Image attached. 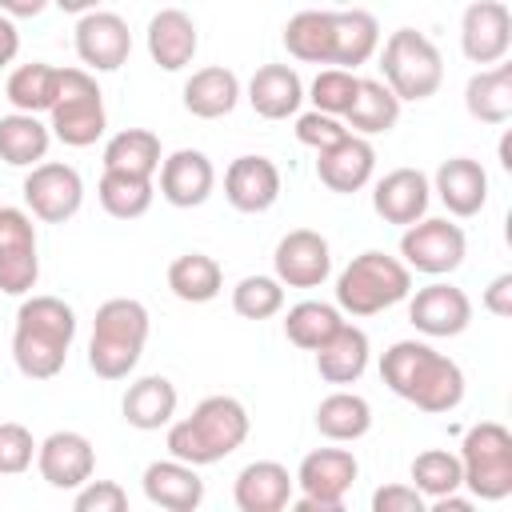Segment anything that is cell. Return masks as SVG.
Returning <instances> with one entry per match:
<instances>
[{"mask_svg":"<svg viewBox=\"0 0 512 512\" xmlns=\"http://www.w3.org/2000/svg\"><path fill=\"white\" fill-rule=\"evenodd\" d=\"M380 376L400 400H408L432 416H444V412L460 408V400H464L460 364L424 340H396L380 356Z\"/></svg>","mask_w":512,"mask_h":512,"instance_id":"6da1fadb","label":"cell"},{"mask_svg":"<svg viewBox=\"0 0 512 512\" xmlns=\"http://www.w3.org/2000/svg\"><path fill=\"white\" fill-rule=\"evenodd\" d=\"M76 336V312L60 296H32L16 312L12 328V360L20 376L28 380H52L60 376L68 348Z\"/></svg>","mask_w":512,"mask_h":512,"instance_id":"7a4b0ae2","label":"cell"},{"mask_svg":"<svg viewBox=\"0 0 512 512\" xmlns=\"http://www.w3.org/2000/svg\"><path fill=\"white\" fill-rule=\"evenodd\" d=\"M248 408L236 396H204L192 416L168 424V452L192 468L220 464L248 440Z\"/></svg>","mask_w":512,"mask_h":512,"instance_id":"3957f363","label":"cell"},{"mask_svg":"<svg viewBox=\"0 0 512 512\" xmlns=\"http://www.w3.org/2000/svg\"><path fill=\"white\" fill-rule=\"evenodd\" d=\"M148 308L132 296H112L96 308L92 340H88V368L100 380H124L148 344Z\"/></svg>","mask_w":512,"mask_h":512,"instance_id":"277c9868","label":"cell"},{"mask_svg":"<svg viewBox=\"0 0 512 512\" xmlns=\"http://www.w3.org/2000/svg\"><path fill=\"white\" fill-rule=\"evenodd\" d=\"M412 296V268L388 252H360L336 280V308L348 316H376Z\"/></svg>","mask_w":512,"mask_h":512,"instance_id":"5b68a950","label":"cell"},{"mask_svg":"<svg viewBox=\"0 0 512 512\" xmlns=\"http://www.w3.org/2000/svg\"><path fill=\"white\" fill-rule=\"evenodd\" d=\"M460 472L472 500H508L512 496V432L500 420H480L464 432Z\"/></svg>","mask_w":512,"mask_h":512,"instance_id":"8992f818","label":"cell"},{"mask_svg":"<svg viewBox=\"0 0 512 512\" xmlns=\"http://www.w3.org/2000/svg\"><path fill=\"white\" fill-rule=\"evenodd\" d=\"M380 72H384V84L396 92L400 104L404 100H428L444 84V56H440V48L424 32L396 28L384 40Z\"/></svg>","mask_w":512,"mask_h":512,"instance_id":"52a82bcc","label":"cell"},{"mask_svg":"<svg viewBox=\"0 0 512 512\" xmlns=\"http://www.w3.org/2000/svg\"><path fill=\"white\" fill-rule=\"evenodd\" d=\"M48 128L68 148H88L104 136L108 112H104L100 84L88 68H60V88L48 108Z\"/></svg>","mask_w":512,"mask_h":512,"instance_id":"ba28073f","label":"cell"},{"mask_svg":"<svg viewBox=\"0 0 512 512\" xmlns=\"http://www.w3.org/2000/svg\"><path fill=\"white\" fill-rule=\"evenodd\" d=\"M360 476V464L348 448H316L300 460L296 468V484H300V500L296 508L300 512H340L344 508V496L348 488L356 484Z\"/></svg>","mask_w":512,"mask_h":512,"instance_id":"9c48e42d","label":"cell"},{"mask_svg":"<svg viewBox=\"0 0 512 512\" xmlns=\"http://www.w3.org/2000/svg\"><path fill=\"white\" fill-rule=\"evenodd\" d=\"M464 252H468V240H464V228L452 224L448 216H432V220H416L404 228L400 236V256L408 268L424 272V276H448L464 264Z\"/></svg>","mask_w":512,"mask_h":512,"instance_id":"30bf717a","label":"cell"},{"mask_svg":"<svg viewBox=\"0 0 512 512\" xmlns=\"http://www.w3.org/2000/svg\"><path fill=\"white\" fill-rule=\"evenodd\" d=\"M24 204L36 220L44 224H64L80 212L84 204V180L72 164L60 160H40L24 176Z\"/></svg>","mask_w":512,"mask_h":512,"instance_id":"8fae6325","label":"cell"},{"mask_svg":"<svg viewBox=\"0 0 512 512\" xmlns=\"http://www.w3.org/2000/svg\"><path fill=\"white\" fill-rule=\"evenodd\" d=\"M40 280V256H36V224L24 208L0 204V292L24 296Z\"/></svg>","mask_w":512,"mask_h":512,"instance_id":"7c38bea8","label":"cell"},{"mask_svg":"<svg viewBox=\"0 0 512 512\" xmlns=\"http://www.w3.org/2000/svg\"><path fill=\"white\" fill-rule=\"evenodd\" d=\"M36 468H40V476H44L48 488L72 492L84 480H92V472H96V448H92V440L84 432L64 428V432H52V436H44L36 444Z\"/></svg>","mask_w":512,"mask_h":512,"instance_id":"4fadbf2b","label":"cell"},{"mask_svg":"<svg viewBox=\"0 0 512 512\" xmlns=\"http://www.w3.org/2000/svg\"><path fill=\"white\" fill-rule=\"evenodd\" d=\"M460 48L472 64H500L512 48V12L504 0H472L460 16Z\"/></svg>","mask_w":512,"mask_h":512,"instance_id":"5bb4252c","label":"cell"},{"mask_svg":"<svg viewBox=\"0 0 512 512\" xmlns=\"http://www.w3.org/2000/svg\"><path fill=\"white\" fill-rule=\"evenodd\" d=\"M272 268H276V280L288 288H320L332 272V248L320 232L292 228L288 236H280L272 252Z\"/></svg>","mask_w":512,"mask_h":512,"instance_id":"9a60e30c","label":"cell"},{"mask_svg":"<svg viewBox=\"0 0 512 512\" xmlns=\"http://www.w3.org/2000/svg\"><path fill=\"white\" fill-rule=\"evenodd\" d=\"M128 52H132V32L124 16L92 8L76 20V56L92 72H116L128 60Z\"/></svg>","mask_w":512,"mask_h":512,"instance_id":"2e32d148","label":"cell"},{"mask_svg":"<svg viewBox=\"0 0 512 512\" xmlns=\"http://www.w3.org/2000/svg\"><path fill=\"white\" fill-rule=\"evenodd\" d=\"M408 320L424 336H460L472 324V300L464 296V288L436 280L428 288H416V296L408 300Z\"/></svg>","mask_w":512,"mask_h":512,"instance_id":"e0dca14e","label":"cell"},{"mask_svg":"<svg viewBox=\"0 0 512 512\" xmlns=\"http://www.w3.org/2000/svg\"><path fill=\"white\" fill-rule=\"evenodd\" d=\"M216 188V168L200 148H176L160 160V196L172 208H200Z\"/></svg>","mask_w":512,"mask_h":512,"instance_id":"ac0fdd59","label":"cell"},{"mask_svg":"<svg viewBox=\"0 0 512 512\" xmlns=\"http://www.w3.org/2000/svg\"><path fill=\"white\" fill-rule=\"evenodd\" d=\"M224 196L236 212H268L280 200V168L268 156H236L224 172Z\"/></svg>","mask_w":512,"mask_h":512,"instance_id":"d6986e66","label":"cell"},{"mask_svg":"<svg viewBox=\"0 0 512 512\" xmlns=\"http://www.w3.org/2000/svg\"><path fill=\"white\" fill-rule=\"evenodd\" d=\"M428 200H432V184L420 168H392L372 188L376 216L388 220V224H404V228L416 224L428 212Z\"/></svg>","mask_w":512,"mask_h":512,"instance_id":"ffe728a7","label":"cell"},{"mask_svg":"<svg viewBox=\"0 0 512 512\" xmlns=\"http://www.w3.org/2000/svg\"><path fill=\"white\" fill-rule=\"evenodd\" d=\"M372 168H376V148L368 144V136H356L348 132L340 144L316 152V176L324 188L332 192H360L368 180H372Z\"/></svg>","mask_w":512,"mask_h":512,"instance_id":"44dd1931","label":"cell"},{"mask_svg":"<svg viewBox=\"0 0 512 512\" xmlns=\"http://www.w3.org/2000/svg\"><path fill=\"white\" fill-rule=\"evenodd\" d=\"M296 476L276 460H252L240 468L232 484V500L240 512H280L292 504Z\"/></svg>","mask_w":512,"mask_h":512,"instance_id":"7402d4cb","label":"cell"},{"mask_svg":"<svg viewBox=\"0 0 512 512\" xmlns=\"http://www.w3.org/2000/svg\"><path fill=\"white\" fill-rule=\"evenodd\" d=\"M432 188H436L440 204H444L452 216H460V220L476 216V212L488 204V172H484V164L472 160V156H452V160H444V164L436 168Z\"/></svg>","mask_w":512,"mask_h":512,"instance_id":"603a6c76","label":"cell"},{"mask_svg":"<svg viewBox=\"0 0 512 512\" xmlns=\"http://www.w3.org/2000/svg\"><path fill=\"white\" fill-rule=\"evenodd\" d=\"M144 496L148 504L164 508V512H196L200 500H204V480L196 476L192 464L184 460H152L144 468Z\"/></svg>","mask_w":512,"mask_h":512,"instance_id":"cb8c5ba5","label":"cell"},{"mask_svg":"<svg viewBox=\"0 0 512 512\" xmlns=\"http://www.w3.org/2000/svg\"><path fill=\"white\" fill-rule=\"evenodd\" d=\"M196 48H200V36H196V24H192V16L184 8H160L148 20V56L164 72L188 68Z\"/></svg>","mask_w":512,"mask_h":512,"instance_id":"d4e9b609","label":"cell"},{"mask_svg":"<svg viewBox=\"0 0 512 512\" xmlns=\"http://www.w3.org/2000/svg\"><path fill=\"white\" fill-rule=\"evenodd\" d=\"M300 100H304V84H300V72L288 68V64H264L248 80V104L264 120H288V116H296Z\"/></svg>","mask_w":512,"mask_h":512,"instance_id":"484cf974","label":"cell"},{"mask_svg":"<svg viewBox=\"0 0 512 512\" xmlns=\"http://www.w3.org/2000/svg\"><path fill=\"white\" fill-rule=\"evenodd\" d=\"M368 368V332L356 324H340L320 348H316V372L328 384H356Z\"/></svg>","mask_w":512,"mask_h":512,"instance_id":"4316f807","label":"cell"},{"mask_svg":"<svg viewBox=\"0 0 512 512\" xmlns=\"http://www.w3.org/2000/svg\"><path fill=\"white\" fill-rule=\"evenodd\" d=\"M176 384L168 376H140L136 384H128L124 400H120V412L132 428L140 432H156V428H168L172 416H176Z\"/></svg>","mask_w":512,"mask_h":512,"instance_id":"83f0119b","label":"cell"},{"mask_svg":"<svg viewBox=\"0 0 512 512\" xmlns=\"http://www.w3.org/2000/svg\"><path fill=\"white\" fill-rule=\"evenodd\" d=\"M284 48L288 56L304 64H332L336 60V12L304 8L284 24Z\"/></svg>","mask_w":512,"mask_h":512,"instance_id":"f1b7e54d","label":"cell"},{"mask_svg":"<svg viewBox=\"0 0 512 512\" xmlns=\"http://www.w3.org/2000/svg\"><path fill=\"white\" fill-rule=\"evenodd\" d=\"M236 100H240V80L224 64H208V68L192 72L184 84V108L196 120H220L236 108Z\"/></svg>","mask_w":512,"mask_h":512,"instance_id":"f546056e","label":"cell"},{"mask_svg":"<svg viewBox=\"0 0 512 512\" xmlns=\"http://www.w3.org/2000/svg\"><path fill=\"white\" fill-rule=\"evenodd\" d=\"M464 108L480 124H508L512 120V64L480 68L464 84Z\"/></svg>","mask_w":512,"mask_h":512,"instance_id":"4dcf8cb0","label":"cell"},{"mask_svg":"<svg viewBox=\"0 0 512 512\" xmlns=\"http://www.w3.org/2000/svg\"><path fill=\"white\" fill-rule=\"evenodd\" d=\"M52 144V128L40 124V116L32 112H12L0 116V160L12 168H32L48 156Z\"/></svg>","mask_w":512,"mask_h":512,"instance_id":"1f68e13d","label":"cell"},{"mask_svg":"<svg viewBox=\"0 0 512 512\" xmlns=\"http://www.w3.org/2000/svg\"><path fill=\"white\" fill-rule=\"evenodd\" d=\"M372 428V404L356 392H332L316 404V432L336 440V444H352Z\"/></svg>","mask_w":512,"mask_h":512,"instance_id":"d6a6232c","label":"cell"},{"mask_svg":"<svg viewBox=\"0 0 512 512\" xmlns=\"http://www.w3.org/2000/svg\"><path fill=\"white\" fill-rule=\"evenodd\" d=\"M168 288L184 304H208L224 288V272L208 252H184L168 264Z\"/></svg>","mask_w":512,"mask_h":512,"instance_id":"836d02e7","label":"cell"},{"mask_svg":"<svg viewBox=\"0 0 512 512\" xmlns=\"http://www.w3.org/2000/svg\"><path fill=\"white\" fill-rule=\"evenodd\" d=\"M400 120V100L384 80H360L352 108L344 112V124L356 136H380L388 128H396Z\"/></svg>","mask_w":512,"mask_h":512,"instance_id":"e575fe53","label":"cell"},{"mask_svg":"<svg viewBox=\"0 0 512 512\" xmlns=\"http://www.w3.org/2000/svg\"><path fill=\"white\" fill-rule=\"evenodd\" d=\"M380 48V24L372 12L364 8H348V12H336V60L332 68H348L356 72L360 64H368Z\"/></svg>","mask_w":512,"mask_h":512,"instance_id":"d590c367","label":"cell"},{"mask_svg":"<svg viewBox=\"0 0 512 512\" xmlns=\"http://www.w3.org/2000/svg\"><path fill=\"white\" fill-rule=\"evenodd\" d=\"M160 136L148 128H124L104 144V168L128 176H156L160 172Z\"/></svg>","mask_w":512,"mask_h":512,"instance_id":"8d00e7d4","label":"cell"},{"mask_svg":"<svg viewBox=\"0 0 512 512\" xmlns=\"http://www.w3.org/2000/svg\"><path fill=\"white\" fill-rule=\"evenodd\" d=\"M56 88H60V68H52V64H44V60H32V64H20V68L8 76L4 96L12 100L16 112L40 116V112L52 108Z\"/></svg>","mask_w":512,"mask_h":512,"instance_id":"74e56055","label":"cell"},{"mask_svg":"<svg viewBox=\"0 0 512 512\" xmlns=\"http://www.w3.org/2000/svg\"><path fill=\"white\" fill-rule=\"evenodd\" d=\"M96 196H100V208L108 216L136 220V216H144L152 208L156 188H152V176H128V172H108L104 168V176L96 184Z\"/></svg>","mask_w":512,"mask_h":512,"instance_id":"f35d334b","label":"cell"},{"mask_svg":"<svg viewBox=\"0 0 512 512\" xmlns=\"http://www.w3.org/2000/svg\"><path fill=\"white\" fill-rule=\"evenodd\" d=\"M340 324H344V316H340L336 304H324V300H300V304H292L288 316H284V336H288L296 348L316 352Z\"/></svg>","mask_w":512,"mask_h":512,"instance_id":"ab89813d","label":"cell"},{"mask_svg":"<svg viewBox=\"0 0 512 512\" xmlns=\"http://www.w3.org/2000/svg\"><path fill=\"white\" fill-rule=\"evenodd\" d=\"M412 488L424 496V500H436V496H448L456 488H464V472H460V456L456 452H444V448H428L412 460Z\"/></svg>","mask_w":512,"mask_h":512,"instance_id":"60d3db41","label":"cell"},{"mask_svg":"<svg viewBox=\"0 0 512 512\" xmlns=\"http://www.w3.org/2000/svg\"><path fill=\"white\" fill-rule=\"evenodd\" d=\"M232 308L244 320H268L284 308V284L276 276H244L232 288Z\"/></svg>","mask_w":512,"mask_h":512,"instance_id":"b9f144b4","label":"cell"},{"mask_svg":"<svg viewBox=\"0 0 512 512\" xmlns=\"http://www.w3.org/2000/svg\"><path fill=\"white\" fill-rule=\"evenodd\" d=\"M356 88H360V76L348 72V68H320L316 80H312V104L316 112H328V116H344L356 100Z\"/></svg>","mask_w":512,"mask_h":512,"instance_id":"7bdbcfd3","label":"cell"},{"mask_svg":"<svg viewBox=\"0 0 512 512\" xmlns=\"http://www.w3.org/2000/svg\"><path fill=\"white\" fill-rule=\"evenodd\" d=\"M36 460V440L24 424L0 420V476H20Z\"/></svg>","mask_w":512,"mask_h":512,"instance_id":"ee69618b","label":"cell"},{"mask_svg":"<svg viewBox=\"0 0 512 512\" xmlns=\"http://www.w3.org/2000/svg\"><path fill=\"white\" fill-rule=\"evenodd\" d=\"M344 136H348V124L340 116H328V112H316V108L304 112V116H296V140L308 144V148H316V152L340 144Z\"/></svg>","mask_w":512,"mask_h":512,"instance_id":"f6af8a7d","label":"cell"},{"mask_svg":"<svg viewBox=\"0 0 512 512\" xmlns=\"http://www.w3.org/2000/svg\"><path fill=\"white\" fill-rule=\"evenodd\" d=\"M72 508L76 512H124L128 508V492L116 480H84L76 488Z\"/></svg>","mask_w":512,"mask_h":512,"instance_id":"bcb514c9","label":"cell"},{"mask_svg":"<svg viewBox=\"0 0 512 512\" xmlns=\"http://www.w3.org/2000/svg\"><path fill=\"white\" fill-rule=\"evenodd\" d=\"M428 500L412 484H384L372 492V512H424Z\"/></svg>","mask_w":512,"mask_h":512,"instance_id":"7dc6e473","label":"cell"},{"mask_svg":"<svg viewBox=\"0 0 512 512\" xmlns=\"http://www.w3.org/2000/svg\"><path fill=\"white\" fill-rule=\"evenodd\" d=\"M484 308H488L492 316H500V320L512 316V272H500V276L484 288Z\"/></svg>","mask_w":512,"mask_h":512,"instance_id":"c3c4849f","label":"cell"},{"mask_svg":"<svg viewBox=\"0 0 512 512\" xmlns=\"http://www.w3.org/2000/svg\"><path fill=\"white\" fill-rule=\"evenodd\" d=\"M16 52H20V32H16L12 16H4V12H0V68H4V64H12V60H16Z\"/></svg>","mask_w":512,"mask_h":512,"instance_id":"681fc988","label":"cell"},{"mask_svg":"<svg viewBox=\"0 0 512 512\" xmlns=\"http://www.w3.org/2000/svg\"><path fill=\"white\" fill-rule=\"evenodd\" d=\"M48 4H52V0H0V12L12 16V20H32V16H40Z\"/></svg>","mask_w":512,"mask_h":512,"instance_id":"f907efd6","label":"cell"},{"mask_svg":"<svg viewBox=\"0 0 512 512\" xmlns=\"http://www.w3.org/2000/svg\"><path fill=\"white\" fill-rule=\"evenodd\" d=\"M428 504H432V512H472V496H460V488L448 496H436Z\"/></svg>","mask_w":512,"mask_h":512,"instance_id":"816d5d0a","label":"cell"},{"mask_svg":"<svg viewBox=\"0 0 512 512\" xmlns=\"http://www.w3.org/2000/svg\"><path fill=\"white\" fill-rule=\"evenodd\" d=\"M56 8H64V12H76V16H84V12H92V8H100V0H52Z\"/></svg>","mask_w":512,"mask_h":512,"instance_id":"f5cc1de1","label":"cell"},{"mask_svg":"<svg viewBox=\"0 0 512 512\" xmlns=\"http://www.w3.org/2000/svg\"><path fill=\"white\" fill-rule=\"evenodd\" d=\"M500 164L512 172V136H504V140H500Z\"/></svg>","mask_w":512,"mask_h":512,"instance_id":"db71d44e","label":"cell"}]
</instances>
